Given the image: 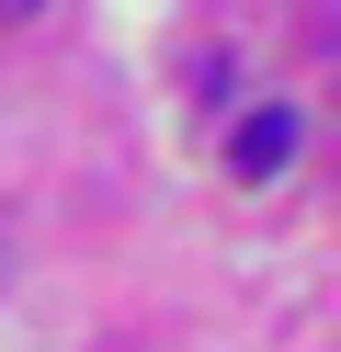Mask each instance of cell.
<instances>
[{"label": "cell", "instance_id": "obj_1", "mask_svg": "<svg viewBox=\"0 0 341 352\" xmlns=\"http://www.w3.org/2000/svg\"><path fill=\"white\" fill-rule=\"evenodd\" d=\"M285 160H296V114H285V102H262V114L227 137V170H239V182H273Z\"/></svg>", "mask_w": 341, "mask_h": 352}, {"label": "cell", "instance_id": "obj_2", "mask_svg": "<svg viewBox=\"0 0 341 352\" xmlns=\"http://www.w3.org/2000/svg\"><path fill=\"white\" fill-rule=\"evenodd\" d=\"M0 12H12V23H23V12H45V0H0Z\"/></svg>", "mask_w": 341, "mask_h": 352}]
</instances>
